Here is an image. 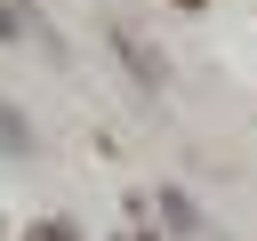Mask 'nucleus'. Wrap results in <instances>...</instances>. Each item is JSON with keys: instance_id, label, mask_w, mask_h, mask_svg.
Segmentation results:
<instances>
[{"instance_id": "nucleus-1", "label": "nucleus", "mask_w": 257, "mask_h": 241, "mask_svg": "<svg viewBox=\"0 0 257 241\" xmlns=\"http://www.w3.org/2000/svg\"><path fill=\"white\" fill-rule=\"evenodd\" d=\"M112 48H120V56H128V64L145 72V88H161V80H169V64H161V48H153L145 32H128V24H112Z\"/></svg>"}, {"instance_id": "nucleus-2", "label": "nucleus", "mask_w": 257, "mask_h": 241, "mask_svg": "<svg viewBox=\"0 0 257 241\" xmlns=\"http://www.w3.org/2000/svg\"><path fill=\"white\" fill-rule=\"evenodd\" d=\"M24 241H80V233H72V225H64V217H40V225H32V233H24Z\"/></svg>"}, {"instance_id": "nucleus-3", "label": "nucleus", "mask_w": 257, "mask_h": 241, "mask_svg": "<svg viewBox=\"0 0 257 241\" xmlns=\"http://www.w3.org/2000/svg\"><path fill=\"white\" fill-rule=\"evenodd\" d=\"M8 32H16V16H8V8H0V40H8Z\"/></svg>"}, {"instance_id": "nucleus-4", "label": "nucleus", "mask_w": 257, "mask_h": 241, "mask_svg": "<svg viewBox=\"0 0 257 241\" xmlns=\"http://www.w3.org/2000/svg\"><path fill=\"white\" fill-rule=\"evenodd\" d=\"M177 8H209V0H177Z\"/></svg>"}]
</instances>
